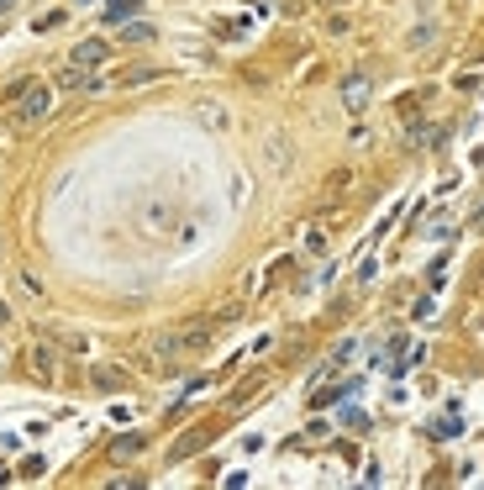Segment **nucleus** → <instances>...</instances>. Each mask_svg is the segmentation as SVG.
<instances>
[{
	"label": "nucleus",
	"mask_w": 484,
	"mask_h": 490,
	"mask_svg": "<svg viewBox=\"0 0 484 490\" xmlns=\"http://www.w3.org/2000/svg\"><path fill=\"white\" fill-rule=\"evenodd\" d=\"M53 111V85H42V80H27V90L16 95V122L22 127H37L42 117Z\"/></svg>",
	"instance_id": "f257e3e1"
},
{
	"label": "nucleus",
	"mask_w": 484,
	"mask_h": 490,
	"mask_svg": "<svg viewBox=\"0 0 484 490\" xmlns=\"http://www.w3.org/2000/svg\"><path fill=\"white\" fill-rule=\"evenodd\" d=\"M111 59V42H106V37H85V42H79V48H74V53H69V63H79V69H100V63Z\"/></svg>",
	"instance_id": "f03ea898"
},
{
	"label": "nucleus",
	"mask_w": 484,
	"mask_h": 490,
	"mask_svg": "<svg viewBox=\"0 0 484 490\" xmlns=\"http://www.w3.org/2000/svg\"><path fill=\"white\" fill-rule=\"evenodd\" d=\"M368 95H374V80H368V74H348V80H342V106H348V111H363Z\"/></svg>",
	"instance_id": "7ed1b4c3"
},
{
	"label": "nucleus",
	"mask_w": 484,
	"mask_h": 490,
	"mask_svg": "<svg viewBox=\"0 0 484 490\" xmlns=\"http://www.w3.org/2000/svg\"><path fill=\"white\" fill-rule=\"evenodd\" d=\"M126 380H132V374H126L121 364H95L90 369V385H95V391H126Z\"/></svg>",
	"instance_id": "20e7f679"
},
{
	"label": "nucleus",
	"mask_w": 484,
	"mask_h": 490,
	"mask_svg": "<svg viewBox=\"0 0 484 490\" xmlns=\"http://www.w3.org/2000/svg\"><path fill=\"white\" fill-rule=\"evenodd\" d=\"M143 448H148V438H143V432H121L106 454H111V464H126V459H137Z\"/></svg>",
	"instance_id": "39448f33"
},
{
	"label": "nucleus",
	"mask_w": 484,
	"mask_h": 490,
	"mask_svg": "<svg viewBox=\"0 0 484 490\" xmlns=\"http://www.w3.org/2000/svg\"><path fill=\"white\" fill-rule=\"evenodd\" d=\"M32 374H37V380H53V374H59V353H53V348H32Z\"/></svg>",
	"instance_id": "423d86ee"
},
{
	"label": "nucleus",
	"mask_w": 484,
	"mask_h": 490,
	"mask_svg": "<svg viewBox=\"0 0 484 490\" xmlns=\"http://www.w3.org/2000/svg\"><path fill=\"white\" fill-rule=\"evenodd\" d=\"M137 5H143V0H111V5H106V22H126V16H137Z\"/></svg>",
	"instance_id": "0eeeda50"
},
{
	"label": "nucleus",
	"mask_w": 484,
	"mask_h": 490,
	"mask_svg": "<svg viewBox=\"0 0 484 490\" xmlns=\"http://www.w3.org/2000/svg\"><path fill=\"white\" fill-rule=\"evenodd\" d=\"M121 27H126V32H121L126 42H153V27H148V22H121Z\"/></svg>",
	"instance_id": "6e6552de"
},
{
	"label": "nucleus",
	"mask_w": 484,
	"mask_h": 490,
	"mask_svg": "<svg viewBox=\"0 0 484 490\" xmlns=\"http://www.w3.org/2000/svg\"><path fill=\"white\" fill-rule=\"evenodd\" d=\"M143 216L153 221V232H169V227H174V212H163V206H148Z\"/></svg>",
	"instance_id": "1a4fd4ad"
},
{
	"label": "nucleus",
	"mask_w": 484,
	"mask_h": 490,
	"mask_svg": "<svg viewBox=\"0 0 484 490\" xmlns=\"http://www.w3.org/2000/svg\"><path fill=\"white\" fill-rule=\"evenodd\" d=\"M195 448H206V432H190V438H180V443H174V459L195 454Z\"/></svg>",
	"instance_id": "9d476101"
},
{
	"label": "nucleus",
	"mask_w": 484,
	"mask_h": 490,
	"mask_svg": "<svg viewBox=\"0 0 484 490\" xmlns=\"http://www.w3.org/2000/svg\"><path fill=\"white\" fill-rule=\"evenodd\" d=\"M200 122H211V127H227V117H221L216 106H200Z\"/></svg>",
	"instance_id": "9b49d317"
},
{
	"label": "nucleus",
	"mask_w": 484,
	"mask_h": 490,
	"mask_svg": "<svg viewBox=\"0 0 484 490\" xmlns=\"http://www.w3.org/2000/svg\"><path fill=\"white\" fill-rule=\"evenodd\" d=\"M5 480H11V475H5V464H0V485H5Z\"/></svg>",
	"instance_id": "f8f14e48"
}]
</instances>
